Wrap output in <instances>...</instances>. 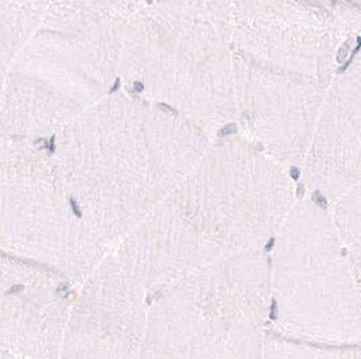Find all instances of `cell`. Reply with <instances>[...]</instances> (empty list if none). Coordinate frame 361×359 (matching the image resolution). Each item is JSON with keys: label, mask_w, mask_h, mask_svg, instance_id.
<instances>
[{"label": "cell", "mask_w": 361, "mask_h": 359, "mask_svg": "<svg viewBox=\"0 0 361 359\" xmlns=\"http://www.w3.org/2000/svg\"><path fill=\"white\" fill-rule=\"evenodd\" d=\"M235 130H237V126H235L234 123H231V125L225 126L224 129H221V131H219V137H226V135H229L231 132H235Z\"/></svg>", "instance_id": "obj_8"}, {"label": "cell", "mask_w": 361, "mask_h": 359, "mask_svg": "<svg viewBox=\"0 0 361 359\" xmlns=\"http://www.w3.org/2000/svg\"><path fill=\"white\" fill-rule=\"evenodd\" d=\"M350 41H346L344 44V46L341 48V49L338 50V56H337V61L338 63H343L345 60V57H346V54H348V51H349V48H350Z\"/></svg>", "instance_id": "obj_4"}, {"label": "cell", "mask_w": 361, "mask_h": 359, "mask_svg": "<svg viewBox=\"0 0 361 359\" xmlns=\"http://www.w3.org/2000/svg\"><path fill=\"white\" fill-rule=\"evenodd\" d=\"M133 85H134V91L135 92H142L144 91V84L142 82H134Z\"/></svg>", "instance_id": "obj_11"}, {"label": "cell", "mask_w": 361, "mask_h": 359, "mask_svg": "<svg viewBox=\"0 0 361 359\" xmlns=\"http://www.w3.org/2000/svg\"><path fill=\"white\" fill-rule=\"evenodd\" d=\"M312 201L315 204H318L321 208H326L328 207V201H326L325 197L322 196L321 192H314L312 194Z\"/></svg>", "instance_id": "obj_3"}, {"label": "cell", "mask_w": 361, "mask_h": 359, "mask_svg": "<svg viewBox=\"0 0 361 359\" xmlns=\"http://www.w3.org/2000/svg\"><path fill=\"white\" fill-rule=\"evenodd\" d=\"M119 85H121V79L118 77V79L115 80L114 85H113V88H111V89H110L109 92H110V94H114L115 91H116V89L119 88Z\"/></svg>", "instance_id": "obj_14"}, {"label": "cell", "mask_w": 361, "mask_h": 359, "mask_svg": "<svg viewBox=\"0 0 361 359\" xmlns=\"http://www.w3.org/2000/svg\"><path fill=\"white\" fill-rule=\"evenodd\" d=\"M69 203H71V207H72V211L73 213L78 216V218H82V210H80V207H79V203L73 199V197H71L69 199Z\"/></svg>", "instance_id": "obj_7"}, {"label": "cell", "mask_w": 361, "mask_h": 359, "mask_svg": "<svg viewBox=\"0 0 361 359\" xmlns=\"http://www.w3.org/2000/svg\"><path fill=\"white\" fill-rule=\"evenodd\" d=\"M361 49V37L360 35H359V37H357V45H356V48H355V49H353V51H352V54H350V58H349V60H348V61H346V63H345L344 65L341 66V68H338V70H337V72H338V73H344L345 70H346V69H348V68H349V65H350V64H352V61H353V58H355V57H356V54H357V53H359V50Z\"/></svg>", "instance_id": "obj_2"}, {"label": "cell", "mask_w": 361, "mask_h": 359, "mask_svg": "<svg viewBox=\"0 0 361 359\" xmlns=\"http://www.w3.org/2000/svg\"><path fill=\"white\" fill-rule=\"evenodd\" d=\"M303 192H305V187L302 184L298 185V189H296V195L299 197L303 196Z\"/></svg>", "instance_id": "obj_15"}, {"label": "cell", "mask_w": 361, "mask_h": 359, "mask_svg": "<svg viewBox=\"0 0 361 359\" xmlns=\"http://www.w3.org/2000/svg\"><path fill=\"white\" fill-rule=\"evenodd\" d=\"M0 359H23L0 346Z\"/></svg>", "instance_id": "obj_6"}, {"label": "cell", "mask_w": 361, "mask_h": 359, "mask_svg": "<svg viewBox=\"0 0 361 359\" xmlns=\"http://www.w3.org/2000/svg\"><path fill=\"white\" fill-rule=\"evenodd\" d=\"M290 175H291V177L294 180L299 179V176H300V172H299V169L295 168V166H293L291 169H290Z\"/></svg>", "instance_id": "obj_10"}, {"label": "cell", "mask_w": 361, "mask_h": 359, "mask_svg": "<svg viewBox=\"0 0 361 359\" xmlns=\"http://www.w3.org/2000/svg\"><path fill=\"white\" fill-rule=\"evenodd\" d=\"M274 245H275V238H271V239L267 242V245H265V250H267V251H271Z\"/></svg>", "instance_id": "obj_13"}, {"label": "cell", "mask_w": 361, "mask_h": 359, "mask_svg": "<svg viewBox=\"0 0 361 359\" xmlns=\"http://www.w3.org/2000/svg\"><path fill=\"white\" fill-rule=\"evenodd\" d=\"M35 146L38 147L39 150H42V149H49V144L45 139H37L35 141Z\"/></svg>", "instance_id": "obj_9"}, {"label": "cell", "mask_w": 361, "mask_h": 359, "mask_svg": "<svg viewBox=\"0 0 361 359\" xmlns=\"http://www.w3.org/2000/svg\"><path fill=\"white\" fill-rule=\"evenodd\" d=\"M159 107H161V108H164L166 111H169V113H172V114H176V111L171 107V106H168V104H164V103H160L159 104Z\"/></svg>", "instance_id": "obj_12"}, {"label": "cell", "mask_w": 361, "mask_h": 359, "mask_svg": "<svg viewBox=\"0 0 361 359\" xmlns=\"http://www.w3.org/2000/svg\"><path fill=\"white\" fill-rule=\"evenodd\" d=\"M54 149H56V146H54V137H51L50 138L49 141V153L51 154V153H54Z\"/></svg>", "instance_id": "obj_16"}, {"label": "cell", "mask_w": 361, "mask_h": 359, "mask_svg": "<svg viewBox=\"0 0 361 359\" xmlns=\"http://www.w3.org/2000/svg\"><path fill=\"white\" fill-rule=\"evenodd\" d=\"M278 315H279L278 301H276L275 298H272V304H271V308H269V319H271V320H276V319H278Z\"/></svg>", "instance_id": "obj_5"}, {"label": "cell", "mask_w": 361, "mask_h": 359, "mask_svg": "<svg viewBox=\"0 0 361 359\" xmlns=\"http://www.w3.org/2000/svg\"><path fill=\"white\" fill-rule=\"evenodd\" d=\"M142 326L134 304H87L68 320L57 359H141Z\"/></svg>", "instance_id": "obj_1"}]
</instances>
